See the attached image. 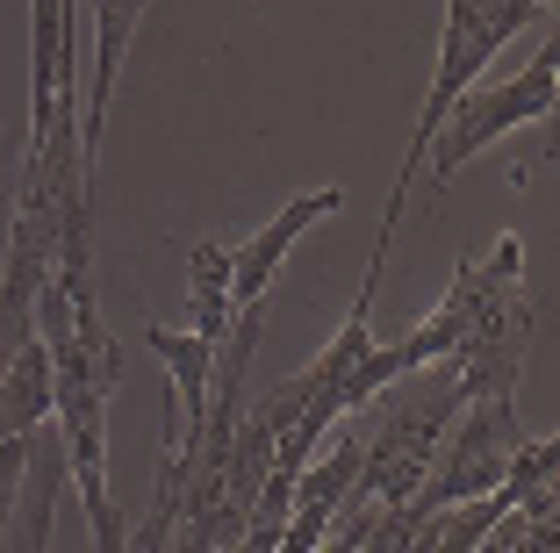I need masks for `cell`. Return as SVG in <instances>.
<instances>
[{
	"mask_svg": "<svg viewBox=\"0 0 560 553\" xmlns=\"http://www.w3.org/2000/svg\"><path fill=\"white\" fill-rule=\"evenodd\" d=\"M532 338H539V302L525 288V238L503 230L481 260H460L445 302L410 331V353L417 367L453 359L467 395H517Z\"/></svg>",
	"mask_w": 560,
	"mask_h": 553,
	"instance_id": "1",
	"label": "cell"
},
{
	"mask_svg": "<svg viewBox=\"0 0 560 553\" xmlns=\"http://www.w3.org/2000/svg\"><path fill=\"white\" fill-rule=\"evenodd\" d=\"M346 209V187H310V195L280 201L245 244H231V310H266V295L280 280V260L302 244V230Z\"/></svg>",
	"mask_w": 560,
	"mask_h": 553,
	"instance_id": "6",
	"label": "cell"
},
{
	"mask_svg": "<svg viewBox=\"0 0 560 553\" xmlns=\"http://www.w3.org/2000/svg\"><path fill=\"white\" fill-rule=\"evenodd\" d=\"M22 482H30V431H15V439H0V553L15 546Z\"/></svg>",
	"mask_w": 560,
	"mask_h": 553,
	"instance_id": "10",
	"label": "cell"
},
{
	"mask_svg": "<svg viewBox=\"0 0 560 553\" xmlns=\"http://www.w3.org/2000/svg\"><path fill=\"white\" fill-rule=\"evenodd\" d=\"M553 94H560V50H553V36L539 44V58H532L517 80L489 87V94H481V87H475V94H460V101H453V115L439 123V137H431V151H424L431 195L453 187L460 165L481 159L495 137H511V130H525V123H539V115H553Z\"/></svg>",
	"mask_w": 560,
	"mask_h": 553,
	"instance_id": "4",
	"label": "cell"
},
{
	"mask_svg": "<svg viewBox=\"0 0 560 553\" xmlns=\"http://www.w3.org/2000/svg\"><path fill=\"white\" fill-rule=\"evenodd\" d=\"M553 15V0H445V36H439V66H431V87H424V108H417V130H410V151L396 165V187H388V209H381V238H374V260H366V280L360 295L381 288V266L396 252V230H402V209H410L417 180H424V151L439 137V123L453 115V101L475 94L489 58L511 44L517 30Z\"/></svg>",
	"mask_w": 560,
	"mask_h": 553,
	"instance_id": "2",
	"label": "cell"
},
{
	"mask_svg": "<svg viewBox=\"0 0 560 553\" xmlns=\"http://www.w3.org/2000/svg\"><path fill=\"white\" fill-rule=\"evenodd\" d=\"M231 244L201 238L195 252H187V331H195L201 345H223V331H231Z\"/></svg>",
	"mask_w": 560,
	"mask_h": 553,
	"instance_id": "8",
	"label": "cell"
},
{
	"mask_svg": "<svg viewBox=\"0 0 560 553\" xmlns=\"http://www.w3.org/2000/svg\"><path fill=\"white\" fill-rule=\"evenodd\" d=\"M388 403H381V424L374 431H360V482H352V496H366V504H410L417 482H424L431 453H439L445 424L460 417L467 403V381L453 359H431V367H417V375H402L396 389H381Z\"/></svg>",
	"mask_w": 560,
	"mask_h": 553,
	"instance_id": "3",
	"label": "cell"
},
{
	"mask_svg": "<svg viewBox=\"0 0 560 553\" xmlns=\"http://www.w3.org/2000/svg\"><path fill=\"white\" fill-rule=\"evenodd\" d=\"M50 417V353L44 338H22L15 359H8V375H0V439H15V431H36Z\"/></svg>",
	"mask_w": 560,
	"mask_h": 553,
	"instance_id": "9",
	"label": "cell"
},
{
	"mask_svg": "<svg viewBox=\"0 0 560 553\" xmlns=\"http://www.w3.org/2000/svg\"><path fill=\"white\" fill-rule=\"evenodd\" d=\"M151 0H86L94 15V80H86V115H80V165L94 180L101 165V130H108V108H116V80H122V58H130V36L144 22Z\"/></svg>",
	"mask_w": 560,
	"mask_h": 553,
	"instance_id": "7",
	"label": "cell"
},
{
	"mask_svg": "<svg viewBox=\"0 0 560 553\" xmlns=\"http://www.w3.org/2000/svg\"><path fill=\"white\" fill-rule=\"evenodd\" d=\"M517 460V410L511 395H467L460 417L445 424L439 453H431L424 482H417L410 504L417 510H453V504H475V496H489L503 474H511Z\"/></svg>",
	"mask_w": 560,
	"mask_h": 553,
	"instance_id": "5",
	"label": "cell"
}]
</instances>
